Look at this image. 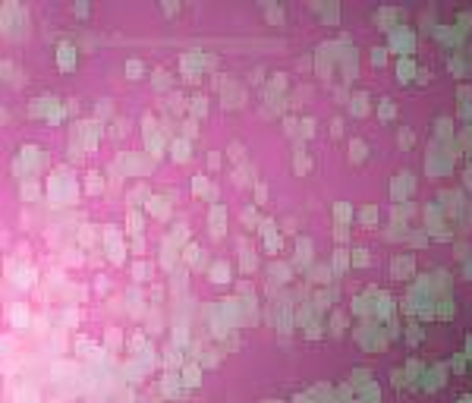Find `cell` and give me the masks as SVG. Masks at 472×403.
<instances>
[{
    "label": "cell",
    "instance_id": "1",
    "mask_svg": "<svg viewBox=\"0 0 472 403\" xmlns=\"http://www.w3.org/2000/svg\"><path fill=\"white\" fill-rule=\"evenodd\" d=\"M57 70L60 73L76 70V45H70V41H60L57 45Z\"/></svg>",
    "mask_w": 472,
    "mask_h": 403
},
{
    "label": "cell",
    "instance_id": "2",
    "mask_svg": "<svg viewBox=\"0 0 472 403\" xmlns=\"http://www.w3.org/2000/svg\"><path fill=\"white\" fill-rule=\"evenodd\" d=\"M208 227H211V236L214 239H220L227 233V211H224V205H211V211H208Z\"/></svg>",
    "mask_w": 472,
    "mask_h": 403
},
{
    "label": "cell",
    "instance_id": "3",
    "mask_svg": "<svg viewBox=\"0 0 472 403\" xmlns=\"http://www.w3.org/2000/svg\"><path fill=\"white\" fill-rule=\"evenodd\" d=\"M189 139H183V135H173V139H170V154H173V161L176 164H186L189 161Z\"/></svg>",
    "mask_w": 472,
    "mask_h": 403
},
{
    "label": "cell",
    "instance_id": "4",
    "mask_svg": "<svg viewBox=\"0 0 472 403\" xmlns=\"http://www.w3.org/2000/svg\"><path fill=\"white\" fill-rule=\"evenodd\" d=\"M179 378H183L186 388H199V384H202V365L186 362V365H183V375H179Z\"/></svg>",
    "mask_w": 472,
    "mask_h": 403
},
{
    "label": "cell",
    "instance_id": "5",
    "mask_svg": "<svg viewBox=\"0 0 472 403\" xmlns=\"http://www.w3.org/2000/svg\"><path fill=\"white\" fill-rule=\"evenodd\" d=\"M208 277H211V284H230V265L227 262H214L208 268Z\"/></svg>",
    "mask_w": 472,
    "mask_h": 403
},
{
    "label": "cell",
    "instance_id": "6",
    "mask_svg": "<svg viewBox=\"0 0 472 403\" xmlns=\"http://www.w3.org/2000/svg\"><path fill=\"white\" fill-rule=\"evenodd\" d=\"M85 192H88V195L104 192V177H101L98 170H88V174H85Z\"/></svg>",
    "mask_w": 472,
    "mask_h": 403
},
{
    "label": "cell",
    "instance_id": "7",
    "mask_svg": "<svg viewBox=\"0 0 472 403\" xmlns=\"http://www.w3.org/2000/svg\"><path fill=\"white\" fill-rule=\"evenodd\" d=\"M151 274H154V265H151V262H135V265H132V280H135V284L151 280Z\"/></svg>",
    "mask_w": 472,
    "mask_h": 403
},
{
    "label": "cell",
    "instance_id": "8",
    "mask_svg": "<svg viewBox=\"0 0 472 403\" xmlns=\"http://www.w3.org/2000/svg\"><path fill=\"white\" fill-rule=\"evenodd\" d=\"M349 114H356V117H365L368 114V95H365V91H356V95H353V101H349Z\"/></svg>",
    "mask_w": 472,
    "mask_h": 403
},
{
    "label": "cell",
    "instance_id": "9",
    "mask_svg": "<svg viewBox=\"0 0 472 403\" xmlns=\"http://www.w3.org/2000/svg\"><path fill=\"white\" fill-rule=\"evenodd\" d=\"M142 76H145V63H142V60H135V57H129V60H126V79L139 82Z\"/></svg>",
    "mask_w": 472,
    "mask_h": 403
},
{
    "label": "cell",
    "instance_id": "10",
    "mask_svg": "<svg viewBox=\"0 0 472 403\" xmlns=\"http://www.w3.org/2000/svg\"><path fill=\"white\" fill-rule=\"evenodd\" d=\"M365 154H368V145H365L362 139H353V142H349V161H353V164H362Z\"/></svg>",
    "mask_w": 472,
    "mask_h": 403
},
{
    "label": "cell",
    "instance_id": "11",
    "mask_svg": "<svg viewBox=\"0 0 472 403\" xmlns=\"http://www.w3.org/2000/svg\"><path fill=\"white\" fill-rule=\"evenodd\" d=\"M192 192H195V195H211V192H214L211 179L205 177V174H195V177H192Z\"/></svg>",
    "mask_w": 472,
    "mask_h": 403
},
{
    "label": "cell",
    "instance_id": "12",
    "mask_svg": "<svg viewBox=\"0 0 472 403\" xmlns=\"http://www.w3.org/2000/svg\"><path fill=\"white\" fill-rule=\"evenodd\" d=\"M189 114H192V117H205V114H208V98H205V95H192V98H189Z\"/></svg>",
    "mask_w": 472,
    "mask_h": 403
},
{
    "label": "cell",
    "instance_id": "13",
    "mask_svg": "<svg viewBox=\"0 0 472 403\" xmlns=\"http://www.w3.org/2000/svg\"><path fill=\"white\" fill-rule=\"evenodd\" d=\"M183 259H186L189 265H192V268H199V265H202V246H199V243H186Z\"/></svg>",
    "mask_w": 472,
    "mask_h": 403
},
{
    "label": "cell",
    "instance_id": "14",
    "mask_svg": "<svg viewBox=\"0 0 472 403\" xmlns=\"http://www.w3.org/2000/svg\"><path fill=\"white\" fill-rule=\"evenodd\" d=\"M239 265H243V271H255V252L246 249V239L239 243Z\"/></svg>",
    "mask_w": 472,
    "mask_h": 403
},
{
    "label": "cell",
    "instance_id": "15",
    "mask_svg": "<svg viewBox=\"0 0 472 403\" xmlns=\"http://www.w3.org/2000/svg\"><path fill=\"white\" fill-rule=\"evenodd\" d=\"M176 381H183V378L164 375V381H161V394H164V397H179V384H176Z\"/></svg>",
    "mask_w": 472,
    "mask_h": 403
},
{
    "label": "cell",
    "instance_id": "16",
    "mask_svg": "<svg viewBox=\"0 0 472 403\" xmlns=\"http://www.w3.org/2000/svg\"><path fill=\"white\" fill-rule=\"evenodd\" d=\"M170 82H173V76H170L167 70H158V73H154V82H151V85H154V91H167Z\"/></svg>",
    "mask_w": 472,
    "mask_h": 403
},
{
    "label": "cell",
    "instance_id": "17",
    "mask_svg": "<svg viewBox=\"0 0 472 403\" xmlns=\"http://www.w3.org/2000/svg\"><path fill=\"white\" fill-rule=\"evenodd\" d=\"M142 199H145V202H151V199H148V186H145V183H139V186H135V189L129 192V208H139V202H142Z\"/></svg>",
    "mask_w": 472,
    "mask_h": 403
},
{
    "label": "cell",
    "instance_id": "18",
    "mask_svg": "<svg viewBox=\"0 0 472 403\" xmlns=\"http://www.w3.org/2000/svg\"><path fill=\"white\" fill-rule=\"evenodd\" d=\"M334 214H337V224H340V227H346V224H349V218H353V208H349L346 202H337Z\"/></svg>",
    "mask_w": 472,
    "mask_h": 403
},
{
    "label": "cell",
    "instance_id": "19",
    "mask_svg": "<svg viewBox=\"0 0 472 403\" xmlns=\"http://www.w3.org/2000/svg\"><path fill=\"white\" fill-rule=\"evenodd\" d=\"M164 205H167L164 199H151L148 205H145V208H148V211L154 214V218H161V221H167V208H164Z\"/></svg>",
    "mask_w": 472,
    "mask_h": 403
},
{
    "label": "cell",
    "instance_id": "20",
    "mask_svg": "<svg viewBox=\"0 0 472 403\" xmlns=\"http://www.w3.org/2000/svg\"><path fill=\"white\" fill-rule=\"evenodd\" d=\"M126 130H129V120H126V117H120V120L110 123V135H114V139H123Z\"/></svg>",
    "mask_w": 472,
    "mask_h": 403
},
{
    "label": "cell",
    "instance_id": "21",
    "mask_svg": "<svg viewBox=\"0 0 472 403\" xmlns=\"http://www.w3.org/2000/svg\"><path fill=\"white\" fill-rule=\"evenodd\" d=\"M10 318H13V324H25V321H29V309H25V303H16L13 306Z\"/></svg>",
    "mask_w": 472,
    "mask_h": 403
},
{
    "label": "cell",
    "instance_id": "22",
    "mask_svg": "<svg viewBox=\"0 0 472 403\" xmlns=\"http://www.w3.org/2000/svg\"><path fill=\"white\" fill-rule=\"evenodd\" d=\"M129 233L132 236H142V214L135 208H129Z\"/></svg>",
    "mask_w": 472,
    "mask_h": 403
},
{
    "label": "cell",
    "instance_id": "23",
    "mask_svg": "<svg viewBox=\"0 0 472 403\" xmlns=\"http://www.w3.org/2000/svg\"><path fill=\"white\" fill-rule=\"evenodd\" d=\"M353 384H356V388L372 384V372H368V368H356V372H353Z\"/></svg>",
    "mask_w": 472,
    "mask_h": 403
},
{
    "label": "cell",
    "instance_id": "24",
    "mask_svg": "<svg viewBox=\"0 0 472 403\" xmlns=\"http://www.w3.org/2000/svg\"><path fill=\"white\" fill-rule=\"evenodd\" d=\"M107 347L114 350V353H117L120 347H123V334H120L117 328H107Z\"/></svg>",
    "mask_w": 472,
    "mask_h": 403
},
{
    "label": "cell",
    "instance_id": "25",
    "mask_svg": "<svg viewBox=\"0 0 472 403\" xmlns=\"http://www.w3.org/2000/svg\"><path fill=\"white\" fill-rule=\"evenodd\" d=\"M183 139H189V142L199 139V123H195V120H186L183 123Z\"/></svg>",
    "mask_w": 472,
    "mask_h": 403
},
{
    "label": "cell",
    "instance_id": "26",
    "mask_svg": "<svg viewBox=\"0 0 472 403\" xmlns=\"http://www.w3.org/2000/svg\"><path fill=\"white\" fill-rule=\"evenodd\" d=\"M227 154L236 161V164H243V161H246V148H243L239 142H233V145H230V148H227Z\"/></svg>",
    "mask_w": 472,
    "mask_h": 403
},
{
    "label": "cell",
    "instance_id": "27",
    "mask_svg": "<svg viewBox=\"0 0 472 403\" xmlns=\"http://www.w3.org/2000/svg\"><path fill=\"white\" fill-rule=\"evenodd\" d=\"M264 19H268V22H280V19H283V10H280L277 3L264 6Z\"/></svg>",
    "mask_w": 472,
    "mask_h": 403
},
{
    "label": "cell",
    "instance_id": "28",
    "mask_svg": "<svg viewBox=\"0 0 472 403\" xmlns=\"http://www.w3.org/2000/svg\"><path fill=\"white\" fill-rule=\"evenodd\" d=\"M378 117H381V120H393V101H390V98L381 101V107H378Z\"/></svg>",
    "mask_w": 472,
    "mask_h": 403
},
{
    "label": "cell",
    "instance_id": "29",
    "mask_svg": "<svg viewBox=\"0 0 472 403\" xmlns=\"http://www.w3.org/2000/svg\"><path fill=\"white\" fill-rule=\"evenodd\" d=\"M179 365V350H164V368H176Z\"/></svg>",
    "mask_w": 472,
    "mask_h": 403
},
{
    "label": "cell",
    "instance_id": "30",
    "mask_svg": "<svg viewBox=\"0 0 472 403\" xmlns=\"http://www.w3.org/2000/svg\"><path fill=\"white\" fill-rule=\"evenodd\" d=\"M308 167H312V161H308V158H305V154H302V151H299V158L293 161V170H296V174H305V170H308Z\"/></svg>",
    "mask_w": 472,
    "mask_h": 403
},
{
    "label": "cell",
    "instance_id": "31",
    "mask_svg": "<svg viewBox=\"0 0 472 403\" xmlns=\"http://www.w3.org/2000/svg\"><path fill=\"white\" fill-rule=\"evenodd\" d=\"M359 218H362V224H368V227H372L375 221H378V208H375V205H368V208H365L362 214H359Z\"/></svg>",
    "mask_w": 472,
    "mask_h": 403
},
{
    "label": "cell",
    "instance_id": "32",
    "mask_svg": "<svg viewBox=\"0 0 472 403\" xmlns=\"http://www.w3.org/2000/svg\"><path fill=\"white\" fill-rule=\"evenodd\" d=\"M346 265H349V259H346V252H343V249H337V252H334V268H337V274H340L343 268H346Z\"/></svg>",
    "mask_w": 472,
    "mask_h": 403
},
{
    "label": "cell",
    "instance_id": "33",
    "mask_svg": "<svg viewBox=\"0 0 472 403\" xmlns=\"http://www.w3.org/2000/svg\"><path fill=\"white\" fill-rule=\"evenodd\" d=\"M79 243H82V246H91V243H98V233H91V227H82V233H79Z\"/></svg>",
    "mask_w": 472,
    "mask_h": 403
},
{
    "label": "cell",
    "instance_id": "34",
    "mask_svg": "<svg viewBox=\"0 0 472 403\" xmlns=\"http://www.w3.org/2000/svg\"><path fill=\"white\" fill-rule=\"evenodd\" d=\"M264 202H268V186L255 183V205H264Z\"/></svg>",
    "mask_w": 472,
    "mask_h": 403
},
{
    "label": "cell",
    "instance_id": "35",
    "mask_svg": "<svg viewBox=\"0 0 472 403\" xmlns=\"http://www.w3.org/2000/svg\"><path fill=\"white\" fill-rule=\"evenodd\" d=\"M384 54H387L384 47H372V63L375 66H384V63H387V57H384Z\"/></svg>",
    "mask_w": 472,
    "mask_h": 403
},
{
    "label": "cell",
    "instance_id": "36",
    "mask_svg": "<svg viewBox=\"0 0 472 403\" xmlns=\"http://www.w3.org/2000/svg\"><path fill=\"white\" fill-rule=\"evenodd\" d=\"M220 164H224V154H220V151H208V167L217 170Z\"/></svg>",
    "mask_w": 472,
    "mask_h": 403
},
{
    "label": "cell",
    "instance_id": "37",
    "mask_svg": "<svg viewBox=\"0 0 472 403\" xmlns=\"http://www.w3.org/2000/svg\"><path fill=\"white\" fill-rule=\"evenodd\" d=\"M362 394H365V400H372V403H378V400H381V394H378V388H375V384H365V388H362Z\"/></svg>",
    "mask_w": 472,
    "mask_h": 403
},
{
    "label": "cell",
    "instance_id": "38",
    "mask_svg": "<svg viewBox=\"0 0 472 403\" xmlns=\"http://www.w3.org/2000/svg\"><path fill=\"white\" fill-rule=\"evenodd\" d=\"M38 195V183H25L22 186V199H35Z\"/></svg>",
    "mask_w": 472,
    "mask_h": 403
},
{
    "label": "cell",
    "instance_id": "39",
    "mask_svg": "<svg viewBox=\"0 0 472 403\" xmlns=\"http://www.w3.org/2000/svg\"><path fill=\"white\" fill-rule=\"evenodd\" d=\"M353 265H359V268L368 265V252H365V249H356V252H353Z\"/></svg>",
    "mask_w": 472,
    "mask_h": 403
},
{
    "label": "cell",
    "instance_id": "40",
    "mask_svg": "<svg viewBox=\"0 0 472 403\" xmlns=\"http://www.w3.org/2000/svg\"><path fill=\"white\" fill-rule=\"evenodd\" d=\"M73 13L79 16V19H85V16H88V3H85V0H79V3L73 6Z\"/></svg>",
    "mask_w": 472,
    "mask_h": 403
},
{
    "label": "cell",
    "instance_id": "41",
    "mask_svg": "<svg viewBox=\"0 0 472 403\" xmlns=\"http://www.w3.org/2000/svg\"><path fill=\"white\" fill-rule=\"evenodd\" d=\"M63 321L70 324V328H76V324H79V312H76V309L73 312H63Z\"/></svg>",
    "mask_w": 472,
    "mask_h": 403
},
{
    "label": "cell",
    "instance_id": "42",
    "mask_svg": "<svg viewBox=\"0 0 472 403\" xmlns=\"http://www.w3.org/2000/svg\"><path fill=\"white\" fill-rule=\"evenodd\" d=\"M400 145H403V148L413 145V133H409V130H400Z\"/></svg>",
    "mask_w": 472,
    "mask_h": 403
},
{
    "label": "cell",
    "instance_id": "43",
    "mask_svg": "<svg viewBox=\"0 0 472 403\" xmlns=\"http://www.w3.org/2000/svg\"><path fill=\"white\" fill-rule=\"evenodd\" d=\"M161 13H164V16H176L179 13V3H164V6H161Z\"/></svg>",
    "mask_w": 472,
    "mask_h": 403
},
{
    "label": "cell",
    "instance_id": "44",
    "mask_svg": "<svg viewBox=\"0 0 472 403\" xmlns=\"http://www.w3.org/2000/svg\"><path fill=\"white\" fill-rule=\"evenodd\" d=\"M243 224H249V227L255 224V208H246V211H243Z\"/></svg>",
    "mask_w": 472,
    "mask_h": 403
},
{
    "label": "cell",
    "instance_id": "45",
    "mask_svg": "<svg viewBox=\"0 0 472 403\" xmlns=\"http://www.w3.org/2000/svg\"><path fill=\"white\" fill-rule=\"evenodd\" d=\"M343 133V120H334L331 123V135H340Z\"/></svg>",
    "mask_w": 472,
    "mask_h": 403
},
{
    "label": "cell",
    "instance_id": "46",
    "mask_svg": "<svg viewBox=\"0 0 472 403\" xmlns=\"http://www.w3.org/2000/svg\"><path fill=\"white\" fill-rule=\"evenodd\" d=\"M453 368H457V372H463V368H466V359H463V353H457V359H453Z\"/></svg>",
    "mask_w": 472,
    "mask_h": 403
},
{
    "label": "cell",
    "instance_id": "47",
    "mask_svg": "<svg viewBox=\"0 0 472 403\" xmlns=\"http://www.w3.org/2000/svg\"><path fill=\"white\" fill-rule=\"evenodd\" d=\"M346 233H349V230H346V227H340V224H337V233H334V236H337V243H343V239H346Z\"/></svg>",
    "mask_w": 472,
    "mask_h": 403
},
{
    "label": "cell",
    "instance_id": "48",
    "mask_svg": "<svg viewBox=\"0 0 472 403\" xmlns=\"http://www.w3.org/2000/svg\"><path fill=\"white\" fill-rule=\"evenodd\" d=\"M161 296H164V290H161L158 284H154V287H151V299H154V303H158V299H161Z\"/></svg>",
    "mask_w": 472,
    "mask_h": 403
},
{
    "label": "cell",
    "instance_id": "49",
    "mask_svg": "<svg viewBox=\"0 0 472 403\" xmlns=\"http://www.w3.org/2000/svg\"><path fill=\"white\" fill-rule=\"evenodd\" d=\"M107 287H110V284H107V277H104V274H101V277H98V290H101V293H104Z\"/></svg>",
    "mask_w": 472,
    "mask_h": 403
},
{
    "label": "cell",
    "instance_id": "50",
    "mask_svg": "<svg viewBox=\"0 0 472 403\" xmlns=\"http://www.w3.org/2000/svg\"><path fill=\"white\" fill-rule=\"evenodd\" d=\"M463 179H466V186H472V170H466V174H463Z\"/></svg>",
    "mask_w": 472,
    "mask_h": 403
},
{
    "label": "cell",
    "instance_id": "51",
    "mask_svg": "<svg viewBox=\"0 0 472 403\" xmlns=\"http://www.w3.org/2000/svg\"><path fill=\"white\" fill-rule=\"evenodd\" d=\"M293 403H308V400H305V397H299V400H293Z\"/></svg>",
    "mask_w": 472,
    "mask_h": 403
},
{
    "label": "cell",
    "instance_id": "52",
    "mask_svg": "<svg viewBox=\"0 0 472 403\" xmlns=\"http://www.w3.org/2000/svg\"><path fill=\"white\" fill-rule=\"evenodd\" d=\"M264 403H283V400H264Z\"/></svg>",
    "mask_w": 472,
    "mask_h": 403
}]
</instances>
